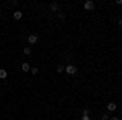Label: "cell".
Masks as SVG:
<instances>
[{
	"label": "cell",
	"mask_w": 122,
	"mask_h": 120,
	"mask_svg": "<svg viewBox=\"0 0 122 120\" xmlns=\"http://www.w3.org/2000/svg\"><path fill=\"white\" fill-rule=\"evenodd\" d=\"M65 73L72 78V76H75L76 73H78V68H76V65H73V63H68V65H65Z\"/></svg>",
	"instance_id": "1"
},
{
	"label": "cell",
	"mask_w": 122,
	"mask_h": 120,
	"mask_svg": "<svg viewBox=\"0 0 122 120\" xmlns=\"http://www.w3.org/2000/svg\"><path fill=\"white\" fill-rule=\"evenodd\" d=\"M94 8H96V3H94L93 0H86V2L83 3L85 11H94Z\"/></svg>",
	"instance_id": "2"
},
{
	"label": "cell",
	"mask_w": 122,
	"mask_h": 120,
	"mask_svg": "<svg viewBox=\"0 0 122 120\" xmlns=\"http://www.w3.org/2000/svg\"><path fill=\"white\" fill-rule=\"evenodd\" d=\"M26 41H28V46H34V44H38L39 36H38V34H28Z\"/></svg>",
	"instance_id": "3"
},
{
	"label": "cell",
	"mask_w": 122,
	"mask_h": 120,
	"mask_svg": "<svg viewBox=\"0 0 122 120\" xmlns=\"http://www.w3.org/2000/svg\"><path fill=\"white\" fill-rule=\"evenodd\" d=\"M59 2H52V3H49V11H54V13H57L59 11Z\"/></svg>",
	"instance_id": "4"
},
{
	"label": "cell",
	"mask_w": 122,
	"mask_h": 120,
	"mask_svg": "<svg viewBox=\"0 0 122 120\" xmlns=\"http://www.w3.org/2000/svg\"><path fill=\"white\" fill-rule=\"evenodd\" d=\"M21 18H23V11H21V10L13 11V19H15V21H21Z\"/></svg>",
	"instance_id": "5"
},
{
	"label": "cell",
	"mask_w": 122,
	"mask_h": 120,
	"mask_svg": "<svg viewBox=\"0 0 122 120\" xmlns=\"http://www.w3.org/2000/svg\"><path fill=\"white\" fill-rule=\"evenodd\" d=\"M29 70H31V67H29L28 62H21V72L23 73H28Z\"/></svg>",
	"instance_id": "6"
},
{
	"label": "cell",
	"mask_w": 122,
	"mask_h": 120,
	"mask_svg": "<svg viewBox=\"0 0 122 120\" xmlns=\"http://www.w3.org/2000/svg\"><path fill=\"white\" fill-rule=\"evenodd\" d=\"M116 109H117V104H116V102H109V104L106 106V110L107 112H114Z\"/></svg>",
	"instance_id": "7"
},
{
	"label": "cell",
	"mask_w": 122,
	"mask_h": 120,
	"mask_svg": "<svg viewBox=\"0 0 122 120\" xmlns=\"http://www.w3.org/2000/svg\"><path fill=\"white\" fill-rule=\"evenodd\" d=\"M56 72H57L59 75H62L64 72H65V65H62V63H60V65H57V67H56Z\"/></svg>",
	"instance_id": "8"
},
{
	"label": "cell",
	"mask_w": 122,
	"mask_h": 120,
	"mask_svg": "<svg viewBox=\"0 0 122 120\" xmlns=\"http://www.w3.org/2000/svg\"><path fill=\"white\" fill-rule=\"evenodd\" d=\"M5 78H8V72L3 70V68H0V80H5Z\"/></svg>",
	"instance_id": "9"
},
{
	"label": "cell",
	"mask_w": 122,
	"mask_h": 120,
	"mask_svg": "<svg viewBox=\"0 0 122 120\" xmlns=\"http://www.w3.org/2000/svg\"><path fill=\"white\" fill-rule=\"evenodd\" d=\"M31 52H33V50H31V46L23 47V54H25V55H31Z\"/></svg>",
	"instance_id": "10"
},
{
	"label": "cell",
	"mask_w": 122,
	"mask_h": 120,
	"mask_svg": "<svg viewBox=\"0 0 122 120\" xmlns=\"http://www.w3.org/2000/svg\"><path fill=\"white\" fill-rule=\"evenodd\" d=\"M29 72H31V75H33V76H36V75L39 73V68H36V67H34V68H31Z\"/></svg>",
	"instance_id": "11"
},
{
	"label": "cell",
	"mask_w": 122,
	"mask_h": 120,
	"mask_svg": "<svg viewBox=\"0 0 122 120\" xmlns=\"http://www.w3.org/2000/svg\"><path fill=\"white\" fill-rule=\"evenodd\" d=\"M101 120H109V114H107V112L101 114Z\"/></svg>",
	"instance_id": "12"
},
{
	"label": "cell",
	"mask_w": 122,
	"mask_h": 120,
	"mask_svg": "<svg viewBox=\"0 0 122 120\" xmlns=\"http://www.w3.org/2000/svg\"><path fill=\"white\" fill-rule=\"evenodd\" d=\"M109 120H119V117H111Z\"/></svg>",
	"instance_id": "13"
}]
</instances>
